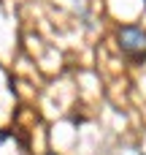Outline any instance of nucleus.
Here are the masks:
<instances>
[{
  "label": "nucleus",
  "mask_w": 146,
  "mask_h": 155,
  "mask_svg": "<svg viewBox=\"0 0 146 155\" xmlns=\"http://www.w3.org/2000/svg\"><path fill=\"white\" fill-rule=\"evenodd\" d=\"M119 46L133 60H146V33L141 27H122L119 30Z\"/></svg>",
  "instance_id": "1"
}]
</instances>
